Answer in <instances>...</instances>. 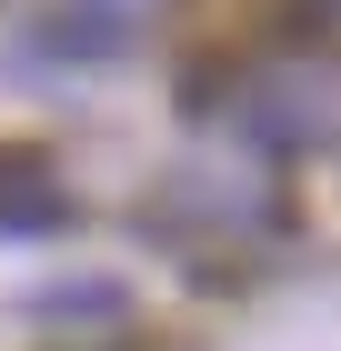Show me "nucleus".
<instances>
[{"label":"nucleus","mask_w":341,"mask_h":351,"mask_svg":"<svg viewBox=\"0 0 341 351\" xmlns=\"http://www.w3.org/2000/svg\"><path fill=\"white\" fill-rule=\"evenodd\" d=\"M301 21H311V30H331V40H341V0H301Z\"/></svg>","instance_id":"2"},{"label":"nucleus","mask_w":341,"mask_h":351,"mask_svg":"<svg viewBox=\"0 0 341 351\" xmlns=\"http://www.w3.org/2000/svg\"><path fill=\"white\" fill-rule=\"evenodd\" d=\"M60 221V181L40 151H0V231H51Z\"/></svg>","instance_id":"1"}]
</instances>
